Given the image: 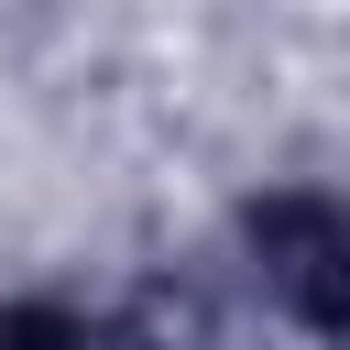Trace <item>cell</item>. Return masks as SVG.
I'll return each instance as SVG.
<instances>
[{"instance_id": "1", "label": "cell", "mask_w": 350, "mask_h": 350, "mask_svg": "<svg viewBox=\"0 0 350 350\" xmlns=\"http://www.w3.org/2000/svg\"><path fill=\"white\" fill-rule=\"evenodd\" d=\"M252 284L273 295L284 328H306L317 350H350V208L328 197L252 208Z\"/></svg>"}, {"instance_id": "2", "label": "cell", "mask_w": 350, "mask_h": 350, "mask_svg": "<svg viewBox=\"0 0 350 350\" xmlns=\"http://www.w3.org/2000/svg\"><path fill=\"white\" fill-rule=\"evenodd\" d=\"M0 350H164V339H142L120 317H77V306H22V317H0Z\"/></svg>"}]
</instances>
